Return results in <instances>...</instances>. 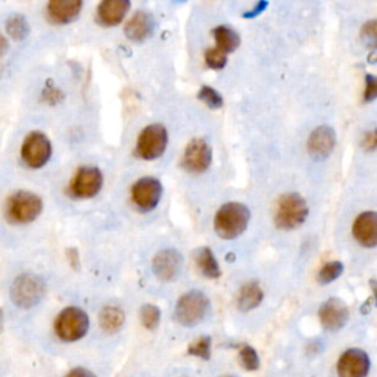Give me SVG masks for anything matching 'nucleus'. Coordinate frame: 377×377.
Returning <instances> with one entry per match:
<instances>
[{
	"label": "nucleus",
	"instance_id": "12",
	"mask_svg": "<svg viewBox=\"0 0 377 377\" xmlns=\"http://www.w3.org/2000/svg\"><path fill=\"white\" fill-rule=\"evenodd\" d=\"M370 358L362 349L352 348L345 351L337 361L339 377H367Z\"/></svg>",
	"mask_w": 377,
	"mask_h": 377
},
{
	"label": "nucleus",
	"instance_id": "26",
	"mask_svg": "<svg viewBox=\"0 0 377 377\" xmlns=\"http://www.w3.org/2000/svg\"><path fill=\"white\" fill-rule=\"evenodd\" d=\"M140 320L142 324L146 327L148 330H155L158 324L161 321V311L156 305H143L140 310Z\"/></svg>",
	"mask_w": 377,
	"mask_h": 377
},
{
	"label": "nucleus",
	"instance_id": "38",
	"mask_svg": "<svg viewBox=\"0 0 377 377\" xmlns=\"http://www.w3.org/2000/svg\"><path fill=\"white\" fill-rule=\"evenodd\" d=\"M221 377H235V376H221Z\"/></svg>",
	"mask_w": 377,
	"mask_h": 377
},
{
	"label": "nucleus",
	"instance_id": "30",
	"mask_svg": "<svg viewBox=\"0 0 377 377\" xmlns=\"http://www.w3.org/2000/svg\"><path fill=\"white\" fill-rule=\"evenodd\" d=\"M205 60L206 65L212 69H223L227 65V55L221 51H218L217 47H211L205 52Z\"/></svg>",
	"mask_w": 377,
	"mask_h": 377
},
{
	"label": "nucleus",
	"instance_id": "6",
	"mask_svg": "<svg viewBox=\"0 0 377 377\" xmlns=\"http://www.w3.org/2000/svg\"><path fill=\"white\" fill-rule=\"evenodd\" d=\"M43 211V201L37 194L21 190L12 194L8 201L6 214L10 221L18 224L31 223Z\"/></svg>",
	"mask_w": 377,
	"mask_h": 377
},
{
	"label": "nucleus",
	"instance_id": "23",
	"mask_svg": "<svg viewBox=\"0 0 377 377\" xmlns=\"http://www.w3.org/2000/svg\"><path fill=\"white\" fill-rule=\"evenodd\" d=\"M214 39H215L218 51H221L226 55L235 52L240 44L239 34L235 30L226 26L214 28Z\"/></svg>",
	"mask_w": 377,
	"mask_h": 377
},
{
	"label": "nucleus",
	"instance_id": "4",
	"mask_svg": "<svg viewBox=\"0 0 377 377\" xmlns=\"http://www.w3.org/2000/svg\"><path fill=\"white\" fill-rule=\"evenodd\" d=\"M308 218V205L298 193H287L280 198L276 210V226L283 230H295Z\"/></svg>",
	"mask_w": 377,
	"mask_h": 377
},
{
	"label": "nucleus",
	"instance_id": "9",
	"mask_svg": "<svg viewBox=\"0 0 377 377\" xmlns=\"http://www.w3.org/2000/svg\"><path fill=\"white\" fill-rule=\"evenodd\" d=\"M162 185L155 177H143L131 187V199L140 211H152L162 198Z\"/></svg>",
	"mask_w": 377,
	"mask_h": 377
},
{
	"label": "nucleus",
	"instance_id": "1",
	"mask_svg": "<svg viewBox=\"0 0 377 377\" xmlns=\"http://www.w3.org/2000/svg\"><path fill=\"white\" fill-rule=\"evenodd\" d=\"M249 220L251 211L248 206L239 202H228L218 210L214 220V227L217 235L221 239L232 240L245 232Z\"/></svg>",
	"mask_w": 377,
	"mask_h": 377
},
{
	"label": "nucleus",
	"instance_id": "33",
	"mask_svg": "<svg viewBox=\"0 0 377 377\" xmlns=\"http://www.w3.org/2000/svg\"><path fill=\"white\" fill-rule=\"evenodd\" d=\"M376 146H377L376 133L371 130V131H369V133H366V135H364V139H362V148L366 149V151L373 152V151L376 149Z\"/></svg>",
	"mask_w": 377,
	"mask_h": 377
},
{
	"label": "nucleus",
	"instance_id": "36",
	"mask_svg": "<svg viewBox=\"0 0 377 377\" xmlns=\"http://www.w3.org/2000/svg\"><path fill=\"white\" fill-rule=\"evenodd\" d=\"M8 52V40L3 34H0V58Z\"/></svg>",
	"mask_w": 377,
	"mask_h": 377
},
{
	"label": "nucleus",
	"instance_id": "31",
	"mask_svg": "<svg viewBox=\"0 0 377 377\" xmlns=\"http://www.w3.org/2000/svg\"><path fill=\"white\" fill-rule=\"evenodd\" d=\"M377 96V78L371 74L366 76V92H364V101L373 102Z\"/></svg>",
	"mask_w": 377,
	"mask_h": 377
},
{
	"label": "nucleus",
	"instance_id": "27",
	"mask_svg": "<svg viewBox=\"0 0 377 377\" xmlns=\"http://www.w3.org/2000/svg\"><path fill=\"white\" fill-rule=\"evenodd\" d=\"M239 361L240 366L248 371H255L260 369V357L252 346H243L239 351Z\"/></svg>",
	"mask_w": 377,
	"mask_h": 377
},
{
	"label": "nucleus",
	"instance_id": "3",
	"mask_svg": "<svg viewBox=\"0 0 377 377\" xmlns=\"http://www.w3.org/2000/svg\"><path fill=\"white\" fill-rule=\"evenodd\" d=\"M89 315L78 307H68L59 312L55 320V332L64 342H76L87 335Z\"/></svg>",
	"mask_w": 377,
	"mask_h": 377
},
{
	"label": "nucleus",
	"instance_id": "8",
	"mask_svg": "<svg viewBox=\"0 0 377 377\" xmlns=\"http://www.w3.org/2000/svg\"><path fill=\"white\" fill-rule=\"evenodd\" d=\"M52 144L51 140L40 131H34L24 140L21 148L22 161L30 168H42L51 160Z\"/></svg>",
	"mask_w": 377,
	"mask_h": 377
},
{
	"label": "nucleus",
	"instance_id": "28",
	"mask_svg": "<svg viewBox=\"0 0 377 377\" xmlns=\"http://www.w3.org/2000/svg\"><path fill=\"white\" fill-rule=\"evenodd\" d=\"M187 352L190 355L201 358V360H210L211 357V337L210 336H202L198 340L189 346Z\"/></svg>",
	"mask_w": 377,
	"mask_h": 377
},
{
	"label": "nucleus",
	"instance_id": "7",
	"mask_svg": "<svg viewBox=\"0 0 377 377\" xmlns=\"http://www.w3.org/2000/svg\"><path fill=\"white\" fill-rule=\"evenodd\" d=\"M168 144L167 128L161 124H151L146 127L137 137L136 151L140 158L153 161L161 158Z\"/></svg>",
	"mask_w": 377,
	"mask_h": 377
},
{
	"label": "nucleus",
	"instance_id": "21",
	"mask_svg": "<svg viewBox=\"0 0 377 377\" xmlns=\"http://www.w3.org/2000/svg\"><path fill=\"white\" fill-rule=\"evenodd\" d=\"M99 323H101V327H102L103 332L117 333L123 329V326L126 323V314L119 307H115V305L105 307L101 311Z\"/></svg>",
	"mask_w": 377,
	"mask_h": 377
},
{
	"label": "nucleus",
	"instance_id": "15",
	"mask_svg": "<svg viewBox=\"0 0 377 377\" xmlns=\"http://www.w3.org/2000/svg\"><path fill=\"white\" fill-rule=\"evenodd\" d=\"M336 146V135L332 127L320 126L315 128L308 139V152L314 160H324Z\"/></svg>",
	"mask_w": 377,
	"mask_h": 377
},
{
	"label": "nucleus",
	"instance_id": "25",
	"mask_svg": "<svg viewBox=\"0 0 377 377\" xmlns=\"http://www.w3.org/2000/svg\"><path fill=\"white\" fill-rule=\"evenodd\" d=\"M342 273H344V264L339 261H332L321 267L317 278L321 285H329L342 276Z\"/></svg>",
	"mask_w": 377,
	"mask_h": 377
},
{
	"label": "nucleus",
	"instance_id": "20",
	"mask_svg": "<svg viewBox=\"0 0 377 377\" xmlns=\"http://www.w3.org/2000/svg\"><path fill=\"white\" fill-rule=\"evenodd\" d=\"M264 299V292L257 282H251L243 286L239 292L237 305L242 311H251L260 307Z\"/></svg>",
	"mask_w": 377,
	"mask_h": 377
},
{
	"label": "nucleus",
	"instance_id": "22",
	"mask_svg": "<svg viewBox=\"0 0 377 377\" xmlns=\"http://www.w3.org/2000/svg\"><path fill=\"white\" fill-rule=\"evenodd\" d=\"M194 261H196V265L199 271L208 278H218L221 276L220 265H218L215 255L210 248H199L194 253Z\"/></svg>",
	"mask_w": 377,
	"mask_h": 377
},
{
	"label": "nucleus",
	"instance_id": "5",
	"mask_svg": "<svg viewBox=\"0 0 377 377\" xmlns=\"http://www.w3.org/2000/svg\"><path fill=\"white\" fill-rule=\"evenodd\" d=\"M210 311V299L199 290H192L177 301L174 317L185 327L199 324Z\"/></svg>",
	"mask_w": 377,
	"mask_h": 377
},
{
	"label": "nucleus",
	"instance_id": "32",
	"mask_svg": "<svg viewBox=\"0 0 377 377\" xmlns=\"http://www.w3.org/2000/svg\"><path fill=\"white\" fill-rule=\"evenodd\" d=\"M376 21H369L366 26L362 27V37L366 39V43H370L371 46L376 44Z\"/></svg>",
	"mask_w": 377,
	"mask_h": 377
},
{
	"label": "nucleus",
	"instance_id": "24",
	"mask_svg": "<svg viewBox=\"0 0 377 377\" xmlns=\"http://www.w3.org/2000/svg\"><path fill=\"white\" fill-rule=\"evenodd\" d=\"M6 31L14 40H24L30 33V26L22 15H14L6 22Z\"/></svg>",
	"mask_w": 377,
	"mask_h": 377
},
{
	"label": "nucleus",
	"instance_id": "14",
	"mask_svg": "<svg viewBox=\"0 0 377 377\" xmlns=\"http://www.w3.org/2000/svg\"><path fill=\"white\" fill-rule=\"evenodd\" d=\"M319 317L326 330L336 332L348 323L349 310L342 299L332 298L323 303L319 311Z\"/></svg>",
	"mask_w": 377,
	"mask_h": 377
},
{
	"label": "nucleus",
	"instance_id": "16",
	"mask_svg": "<svg viewBox=\"0 0 377 377\" xmlns=\"http://www.w3.org/2000/svg\"><path fill=\"white\" fill-rule=\"evenodd\" d=\"M352 235L366 248H374L377 243V215L374 211L361 212L352 226Z\"/></svg>",
	"mask_w": 377,
	"mask_h": 377
},
{
	"label": "nucleus",
	"instance_id": "29",
	"mask_svg": "<svg viewBox=\"0 0 377 377\" xmlns=\"http://www.w3.org/2000/svg\"><path fill=\"white\" fill-rule=\"evenodd\" d=\"M198 97H199V99L203 103H206V105H208L212 109H218V108H221L224 105L223 96L220 93H218L215 89L208 87V86H205V87L201 89Z\"/></svg>",
	"mask_w": 377,
	"mask_h": 377
},
{
	"label": "nucleus",
	"instance_id": "10",
	"mask_svg": "<svg viewBox=\"0 0 377 377\" xmlns=\"http://www.w3.org/2000/svg\"><path fill=\"white\" fill-rule=\"evenodd\" d=\"M103 186V174L96 167H81L71 181L69 190L76 198H94Z\"/></svg>",
	"mask_w": 377,
	"mask_h": 377
},
{
	"label": "nucleus",
	"instance_id": "35",
	"mask_svg": "<svg viewBox=\"0 0 377 377\" xmlns=\"http://www.w3.org/2000/svg\"><path fill=\"white\" fill-rule=\"evenodd\" d=\"M267 6H269V3H267V2H261V3H258V5H257V8H255L253 10H251L249 14H246L245 17H246V18H253V17H257V15H260V14H261V12H262V10H264Z\"/></svg>",
	"mask_w": 377,
	"mask_h": 377
},
{
	"label": "nucleus",
	"instance_id": "37",
	"mask_svg": "<svg viewBox=\"0 0 377 377\" xmlns=\"http://www.w3.org/2000/svg\"><path fill=\"white\" fill-rule=\"evenodd\" d=\"M2 324H3V314H2V310H0V330H2Z\"/></svg>",
	"mask_w": 377,
	"mask_h": 377
},
{
	"label": "nucleus",
	"instance_id": "11",
	"mask_svg": "<svg viewBox=\"0 0 377 377\" xmlns=\"http://www.w3.org/2000/svg\"><path fill=\"white\" fill-rule=\"evenodd\" d=\"M212 151L210 144L202 139H193L186 146L183 153V167L193 174H201L210 168Z\"/></svg>",
	"mask_w": 377,
	"mask_h": 377
},
{
	"label": "nucleus",
	"instance_id": "34",
	"mask_svg": "<svg viewBox=\"0 0 377 377\" xmlns=\"http://www.w3.org/2000/svg\"><path fill=\"white\" fill-rule=\"evenodd\" d=\"M65 377H96L90 370L86 369H74L71 370Z\"/></svg>",
	"mask_w": 377,
	"mask_h": 377
},
{
	"label": "nucleus",
	"instance_id": "17",
	"mask_svg": "<svg viewBox=\"0 0 377 377\" xmlns=\"http://www.w3.org/2000/svg\"><path fill=\"white\" fill-rule=\"evenodd\" d=\"M81 8V0H52L47 3V17L52 22L64 26L78 18Z\"/></svg>",
	"mask_w": 377,
	"mask_h": 377
},
{
	"label": "nucleus",
	"instance_id": "18",
	"mask_svg": "<svg viewBox=\"0 0 377 377\" xmlns=\"http://www.w3.org/2000/svg\"><path fill=\"white\" fill-rule=\"evenodd\" d=\"M155 31V19L151 14L144 10L136 12L126 24L124 33L127 37L133 42H144L149 39Z\"/></svg>",
	"mask_w": 377,
	"mask_h": 377
},
{
	"label": "nucleus",
	"instance_id": "19",
	"mask_svg": "<svg viewBox=\"0 0 377 377\" xmlns=\"http://www.w3.org/2000/svg\"><path fill=\"white\" fill-rule=\"evenodd\" d=\"M128 0H103L97 8V19L106 27H115L123 21L130 10Z\"/></svg>",
	"mask_w": 377,
	"mask_h": 377
},
{
	"label": "nucleus",
	"instance_id": "13",
	"mask_svg": "<svg viewBox=\"0 0 377 377\" xmlns=\"http://www.w3.org/2000/svg\"><path fill=\"white\" fill-rule=\"evenodd\" d=\"M183 257L176 249H162L158 252L152 261V270L155 276L162 282H171L178 276Z\"/></svg>",
	"mask_w": 377,
	"mask_h": 377
},
{
	"label": "nucleus",
	"instance_id": "2",
	"mask_svg": "<svg viewBox=\"0 0 377 377\" xmlns=\"http://www.w3.org/2000/svg\"><path fill=\"white\" fill-rule=\"evenodd\" d=\"M46 292L44 282L33 273H24L18 276L10 286V299L17 307L28 310L37 305L43 299Z\"/></svg>",
	"mask_w": 377,
	"mask_h": 377
}]
</instances>
